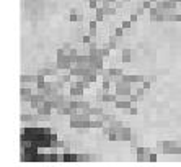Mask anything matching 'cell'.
<instances>
[{"mask_svg":"<svg viewBox=\"0 0 181 167\" xmlns=\"http://www.w3.org/2000/svg\"><path fill=\"white\" fill-rule=\"evenodd\" d=\"M139 136H137V134H134V133H132V138L131 139H129V143H131V146H132V149H136V147H139Z\"/></svg>","mask_w":181,"mask_h":167,"instance_id":"cell-31","label":"cell"},{"mask_svg":"<svg viewBox=\"0 0 181 167\" xmlns=\"http://www.w3.org/2000/svg\"><path fill=\"white\" fill-rule=\"evenodd\" d=\"M41 120V115L38 113V115H29V113H21V121L23 123H31V125H34V123H38Z\"/></svg>","mask_w":181,"mask_h":167,"instance_id":"cell-11","label":"cell"},{"mask_svg":"<svg viewBox=\"0 0 181 167\" xmlns=\"http://www.w3.org/2000/svg\"><path fill=\"white\" fill-rule=\"evenodd\" d=\"M100 2H101V0H90V2H88V7L93 8V10H96V8L100 7Z\"/></svg>","mask_w":181,"mask_h":167,"instance_id":"cell-32","label":"cell"},{"mask_svg":"<svg viewBox=\"0 0 181 167\" xmlns=\"http://www.w3.org/2000/svg\"><path fill=\"white\" fill-rule=\"evenodd\" d=\"M82 43L90 44V43H92V34H83V36H82Z\"/></svg>","mask_w":181,"mask_h":167,"instance_id":"cell-37","label":"cell"},{"mask_svg":"<svg viewBox=\"0 0 181 167\" xmlns=\"http://www.w3.org/2000/svg\"><path fill=\"white\" fill-rule=\"evenodd\" d=\"M129 100H131L132 103H137V102L140 100V97L137 95V94H131V95H129Z\"/></svg>","mask_w":181,"mask_h":167,"instance_id":"cell-41","label":"cell"},{"mask_svg":"<svg viewBox=\"0 0 181 167\" xmlns=\"http://www.w3.org/2000/svg\"><path fill=\"white\" fill-rule=\"evenodd\" d=\"M149 16L152 21H165V12H160L157 7H152L149 10Z\"/></svg>","mask_w":181,"mask_h":167,"instance_id":"cell-6","label":"cell"},{"mask_svg":"<svg viewBox=\"0 0 181 167\" xmlns=\"http://www.w3.org/2000/svg\"><path fill=\"white\" fill-rule=\"evenodd\" d=\"M92 161V156L88 154H79V162H90Z\"/></svg>","mask_w":181,"mask_h":167,"instance_id":"cell-33","label":"cell"},{"mask_svg":"<svg viewBox=\"0 0 181 167\" xmlns=\"http://www.w3.org/2000/svg\"><path fill=\"white\" fill-rule=\"evenodd\" d=\"M109 71H111V76H113V84L121 82L124 79V76H126V74L121 71V69H109Z\"/></svg>","mask_w":181,"mask_h":167,"instance_id":"cell-15","label":"cell"},{"mask_svg":"<svg viewBox=\"0 0 181 167\" xmlns=\"http://www.w3.org/2000/svg\"><path fill=\"white\" fill-rule=\"evenodd\" d=\"M131 58H132V51L124 48V49L121 51V61H122V62H131Z\"/></svg>","mask_w":181,"mask_h":167,"instance_id":"cell-19","label":"cell"},{"mask_svg":"<svg viewBox=\"0 0 181 167\" xmlns=\"http://www.w3.org/2000/svg\"><path fill=\"white\" fill-rule=\"evenodd\" d=\"M157 161H158V156L152 151V154H150V157H149V162H157Z\"/></svg>","mask_w":181,"mask_h":167,"instance_id":"cell-47","label":"cell"},{"mask_svg":"<svg viewBox=\"0 0 181 167\" xmlns=\"http://www.w3.org/2000/svg\"><path fill=\"white\" fill-rule=\"evenodd\" d=\"M52 110L54 108H52V105H51V102H49V100H46L44 103H41L39 107L36 108V112L39 113V115L44 116V115H51V112H52Z\"/></svg>","mask_w":181,"mask_h":167,"instance_id":"cell-10","label":"cell"},{"mask_svg":"<svg viewBox=\"0 0 181 167\" xmlns=\"http://www.w3.org/2000/svg\"><path fill=\"white\" fill-rule=\"evenodd\" d=\"M150 85H152V82H150V80H149V79H147V77H145V80H144V82H142V87H144V89H145V90H147V89H150Z\"/></svg>","mask_w":181,"mask_h":167,"instance_id":"cell-44","label":"cell"},{"mask_svg":"<svg viewBox=\"0 0 181 167\" xmlns=\"http://www.w3.org/2000/svg\"><path fill=\"white\" fill-rule=\"evenodd\" d=\"M136 94L140 97V100H142V97H144V94H145V89L144 87H139V89H136Z\"/></svg>","mask_w":181,"mask_h":167,"instance_id":"cell-45","label":"cell"},{"mask_svg":"<svg viewBox=\"0 0 181 167\" xmlns=\"http://www.w3.org/2000/svg\"><path fill=\"white\" fill-rule=\"evenodd\" d=\"M111 85H113V82H111V80H103V87H101V89L106 90V92H109Z\"/></svg>","mask_w":181,"mask_h":167,"instance_id":"cell-35","label":"cell"},{"mask_svg":"<svg viewBox=\"0 0 181 167\" xmlns=\"http://www.w3.org/2000/svg\"><path fill=\"white\" fill-rule=\"evenodd\" d=\"M153 149H149V147H136V161L137 162H149V157L152 154Z\"/></svg>","mask_w":181,"mask_h":167,"instance_id":"cell-3","label":"cell"},{"mask_svg":"<svg viewBox=\"0 0 181 167\" xmlns=\"http://www.w3.org/2000/svg\"><path fill=\"white\" fill-rule=\"evenodd\" d=\"M157 149L163 154H181V146L176 141H158Z\"/></svg>","mask_w":181,"mask_h":167,"instance_id":"cell-1","label":"cell"},{"mask_svg":"<svg viewBox=\"0 0 181 167\" xmlns=\"http://www.w3.org/2000/svg\"><path fill=\"white\" fill-rule=\"evenodd\" d=\"M114 34H116V36H118V38H122V34H124V28H122V26H119V28H116Z\"/></svg>","mask_w":181,"mask_h":167,"instance_id":"cell-43","label":"cell"},{"mask_svg":"<svg viewBox=\"0 0 181 167\" xmlns=\"http://www.w3.org/2000/svg\"><path fill=\"white\" fill-rule=\"evenodd\" d=\"M33 95H34V94H33V90H31V89H28L26 84H21V87H20V97H21V102H29Z\"/></svg>","mask_w":181,"mask_h":167,"instance_id":"cell-9","label":"cell"},{"mask_svg":"<svg viewBox=\"0 0 181 167\" xmlns=\"http://www.w3.org/2000/svg\"><path fill=\"white\" fill-rule=\"evenodd\" d=\"M64 162H79V154H74V152H69V151H64Z\"/></svg>","mask_w":181,"mask_h":167,"instance_id":"cell-18","label":"cell"},{"mask_svg":"<svg viewBox=\"0 0 181 167\" xmlns=\"http://www.w3.org/2000/svg\"><path fill=\"white\" fill-rule=\"evenodd\" d=\"M129 20L132 21V23H137V20H139V15L134 12V13H131V16H129Z\"/></svg>","mask_w":181,"mask_h":167,"instance_id":"cell-46","label":"cell"},{"mask_svg":"<svg viewBox=\"0 0 181 167\" xmlns=\"http://www.w3.org/2000/svg\"><path fill=\"white\" fill-rule=\"evenodd\" d=\"M129 113H131V115H137V113H139V110H137V103H132V105H131Z\"/></svg>","mask_w":181,"mask_h":167,"instance_id":"cell-38","label":"cell"},{"mask_svg":"<svg viewBox=\"0 0 181 167\" xmlns=\"http://www.w3.org/2000/svg\"><path fill=\"white\" fill-rule=\"evenodd\" d=\"M44 77L46 76H42V74H38V82H36V87H38V90H44V87H46V80H44Z\"/></svg>","mask_w":181,"mask_h":167,"instance_id":"cell-24","label":"cell"},{"mask_svg":"<svg viewBox=\"0 0 181 167\" xmlns=\"http://www.w3.org/2000/svg\"><path fill=\"white\" fill-rule=\"evenodd\" d=\"M124 80L131 82V84H140L145 80L144 76H124Z\"/></svg>","mask_w":181,"mask_h":167,"instance_id":"cell-20","label":"cell"},{"mask_svg":"<svg viewBox=\"0 0 181 167\" xmlns=\"http://www.w3.org/2000/svg\"><path fill=\"white\" fill-rule=\"evenodd\" d=\"M116 87V94H118L119 98H129V95L132 94V84L127 82V80H121L118 84H114Z\"/></svg>","mask_w":181,"mask_h":167,"instance_id":"cell-2","label":"cell"},{"mask_svg":"<svg viewBox=\"0 0 181 167\" xmlns=\"http://www.w3.org/2000/svg\"><path fill=\"white\" fill-rule=\"evenodd\" d=\"M103 56L101 54H90V67L93 69V71L100 72L103 69Z\"/></svg>","mask_w":181,"mask_h":167,"instance_id":"cell-4","label":"cell"},{"mask_svg":"<svg viewBox=\"0 0 181 167\" xmlns=\"http://www.w3.org/2000/svg\"><path fill=\"white\" fill-rule=\"evenodd\" d=\"M114 105H116V108H118V110H127V108H131L132 102L129 98H119V97H118V100L114 102Z\"/></svg>","mask_w":181,"mask_h":167,"instance_id":"cell-12","label":"cell"},{"mask_svg":"<svg viewBox=\"0 0 181 167\" xmlns=\"http://www.w3.org/2000/svg\"><path fill=\"white\" fill-rule=\"evenodd\" d=\"M132 138V130L129 126H122L118 131V141H129Z\"/></svg>","mask_w":181,"mask_h":167,"instance_id":"cell-8","label":"cell"},{"mask_svg":"<svg viewBox=\"0 0 181 167\" xmlns=\"http://www.w3.org/2000/svg\"><path fill=\"white\" fill-rule=\"evenodd\" d=\"M121 26H122L124 30H129L132 26V21L131 20H122V25H121Z\"/></svg>","mask_w":181,"mask_h":167,"instance_id":"cell-42","label":"cell"},{"mask_svg":"<svg viewBox=\"0 0 181 167\" xmlns=\"http://www.w3.org/2000/svg\"><path fill=\"white\" fill-rule=\"evenodd\" d=\"M72 77H74V76H72L70 72H69V74H64V76H57V79H59L62 84H72Z\"/></svg>","mask_w":181,"mask_h":167,"instance_id":"cell-28","label":"cell"},{"mask_svg":"<svg viewBox=\"0 0 181 167\" xmlns=\"http://www.w3.org/2000/svg\"><path fill=\"white\" fill-rule=\"evenodd\" d=\"M175 21H181V13H176V18H175Z\"/></svg>","mask_w":181,"mask_h":167,"instance_id":"cell-50","label":"cell"},{"mask_svg":"<svg viewBox=\"0 0 181 167\" xmlns=\"http://www.w3.org/2000/svg\"><path fill=\"white\" fill-rule=\"evenodd\" d=\"M21 84H36L38 82V74H23L20 77Z\"/></svg>","mask_w":181,"mask_h":167,"instance_id":"cell-13","label":"cell"},{"mask_svg":"<svg viewBox=\"0 0 181 167\" xmlns=\"http://www.w3.org/2000/svg\"><path fill=\"white\" fill-rule=\"evenodd\" d=\"M70 128L74 130H88L90 128V120H70Z\"/></svg>","mask_w":181,"mask_h":167,"instance_id":"cell-7","label":"cell"},{"mask_svg":"<svg viewBox=\"0 0 181 167\" xmlns=\"http://www.w3.org/2000/svg\"><path fill=\"white\" fill-rule=\"evenodd\" d=\"M38 74H42V76H59L57 74V67L52 69V67H41Z\"/></svg>","mask_w":181,"mask_h":167,"instance_id":"cell-21","label":"cell"},{"mask_svg":"<svg viewBox=\"0 0 181 167\" xmlns=\"http://www.w3.org/2000/svg\"><path fill=\"white\" fill-rule=\"evenodd\" d=\"M116 100H118V94H109V92H106V90H105L101 102H105V103H114Z\"/></svg>","mask_w":181,"mask_h":167,"instance_id":"cell-17","label":"cell"},{"mask_svg":"<svg viewBox=\"0 0 181 167\" xmlns=\"http://www.w3.org/2000/svg\"><path fill=\"white\" fill-rule=\"evenodd\" d=\"M134 12H136V13H137V15H139V16H140V15H142V13H144V12H145V7H144V5H142V3H140V5H137V7H136V10H134Z\"/></svg>","mask_w":181,"mask_h":167,"instance_id":"cell-39","label":"cell"},{"mask_svg":"<svg viewBox=\"0 0 181 167\" xmlns=\"http://www.w3.org/2000/svg\"><path fill=\"white\" fill-rule=\"evenodd\" d=\"M96 23H98L96 20H92V21L88 23V26H90V34H92V38H96Z\"/></svg>","mask_w":181,"mask_h":167,"instance_id":"cell-30","label":"cell"},{"mask_svg":"<svg viewBox=\"0 0 181 167\" xmlns=\"http://www.w3.org/2000/svg\"><path fill=\"white\" fill-rule=\"evenodd\" d=\"M176 2H178V3H181V0H176Z\"/></svg>","mask_w":181,"mask_h":167,"instance_id":"cell-53","label":"cell"},{"mask_svg":"<svg viewBox=\"0 0 181 167\" xmlns=\"http://www.w3.org/2000/svg\"><path fill=\"white\" fill-rule=\"evenodd\" d=\"M106 138L109 139V141H118V133H114V131H109V133L106 134Z\"/></svg>","mask_w":181,"mask_h":167,"instance_id":"cell-34","label":"cell"},{"mask_svg":"<svg viewBox=\"0 0 181 167\" xmlns=\"http://www.w3.org/2000/svg\"><path fill=\"white\" fill-rule=\"evenodd\" d=\"M147 79H149V80L152 82V84H155V82H157V76H149Z\"/></svg>","mask_w":181,"mask_h":167,"instance_id":"cell-49","label":"cell"},{"mask_svg":"<svg viewBox=\"0 0 181 167\" xmlns=\"http://www.w3.org/2000/svg\"><path fill=\"white\" fill-rule=\"evenodd\" d=\"M83 2H85V3H88V2H90V0H83Z\"/></svg>","mask_w":181,"mask_h":167,"instance_id":"cell-52","label":"cell"},{"mask_svg":"<svg viewBox=\"0 0 181 167\" xmlns=\"http://www.w3.org/2000/svg\"><path fill=\"white\" fill-rule=\"evenodd\" d=\"M83 90L82 87L75 85V84H70V94H69V97H74V98H79V97L83 95Z\"/></svg>","mask_w":181,"mask_h":167,"instance_id":"cell-14","label":"cell"},{"mask_svg":"<svg viewBox=\"0 0 181 167\" xmlns=\"http://www.w3.org/2000/svg\"><path fill=\"white\" fill-rule=\"evenodd\" d=\"M109 52H111V48H101V56L103 58H108V56H109Z\"/></svg>","mask_w":181,"mask_h":167,"instance_id":"cell-40","label":"cell"},{"mask_svg":"<svg viewBox=\"0 0 181 167\" xmlns=\"http://www.w3.org/2000/svg\"><path fill=\"white\" fill-rule=\"evenodd\" d=\"M88 112H90V115H92V116H95V118H100V116L103 115V113H105V112H103V108H101V107H90V110H88Z\"/></svg>","mask_w":181,"mask_h":167,"instance_id":"cell-22","label":"cell"},{"mask_svg":"<svg viewBox=\"0 0 181 167\" xmlns=\"http://www.w3.org/2000/svg\"><path fill=\"white\" fill-rule=\"evenodd\" d=\"M122 121H119V120H114L113 123H111V125H109V131H114V133H118V131L121 130V128H122Z\"/></svg>","mask_w":181,"mask_h":167,"instance_id":"cell-25","label":"cell"},{"mask_svg":"<svg viewBox=\"0 0 181 167\" xmlns=\"http://www.w3.org/2000/svg\"><path fill=\"white\" fill-rule=\"evenodd\" d=\"M75 66H80V67H90V54L88 56H77V62Z\"/></svg>","mask_w":181,"mask_h":167,"instance_id":"cell-16","label":"cell"},{"mask_svg":"<svg viewBox=\"0 0 181 167\" xmlns=\"http://www.w3.org/2000/svg\"><path fill=\"white\" fill-rule=\"evenodd\" d=\"M95 12H96V15H95V20H96V21H103V20H105V18H103V16H105V10H103V5H100Z\"/></svg>","mask_w":181,"mask_h":167,"instance_id":"cell-27","label":"cell"},{"mask_svg":"<svg viewBox=\"0 0 181 167\" xmlns=\"http://www.w3.org/2000/svg\"><path fill=\"white\" fill-rule=\"evenodd\" d=\"M142 5H144L145 8H149V10H150V8H152V2H150V0H144V3H142Z\"/></svg>","mask_w":181,"mask_h":167,"instance_id":"cell-48","label":"cell"},{"mask_svg":"<svg viewBox=\"0 0 181 167\" xmlns=\"http://www.w3.org/2000/svg\"><path fill=\"white\" fill-rule=\"evenodd\" d=\"M106 46L111 48V49H116V48H118V36H116V34H111L109 39H108V43H106Z\"/></svg>","mask_w":181,"mask_h":167,"instance_id":"cell-23","label":"cell"},{"mask_svg":"<svg viewBox=\"0 0 181 167\" xmlns=\"http://www.w3.org/2000/svg\"><path fill=\"white\" fill-rule=\"evenodd\" d=\"M46 100H47V97H46V95H44V94H42V92L39 90L38 94H34V95L31 97V100H29V107H31L33 110H36V108L39 107L41 103H44Z\"/></svg>","mask_w":181,"mask_h":167,"instance_id":"cell-5","label":"cell"},{"mask_svg":"<svg viewBox=\"0 0 181 167\" xmlns=\"http://www.w3.org/2000/svg\"><path fill=\"white\" fill-rule=\"evenodd\" d=\"M103 121H105V125H111V123H113L116 118H114V115H111V113H103V115L100 116Z\"/></svg>","mask_w":181,"mask_h":167,"instance_id":"cell-26","label":"cell"},{"mask_svg":"<svg viewBox=\"0 0 181 167\" xmlns=\"http://www.w3.org/2000/svg\"><path fill=\"white\" fill-rule=\"evenodd\" d=\"M150 2H152V3H157V2H158V0H150Z\"/></svg>","mask_w":181,"mask_h":167,"instance_id":"cell-51","label":"cell"},{"mask_svg":"<svg viewBox=\"0 0 181 167\" xmlns=\"http://www.w3.org/2000/svg\"><path fill=\"white\" fill-rule=\"evenodd\" d=\"M67 20H69V21H79L80 16L77 15V13H70V15H67Z\"/></svg>","mask_w":181,"mask_h":167,"instance_id":"cell-36","label":"cell"},{"mask_svg":"<svg viewBox=\"0 0 181 167\" xmlns=\"http://www.w3.org/2000/svg\"><path fill=\"white\" fill-rule=\"evenodd\" d=\"M90 107H92V105H90L87 100H77V108L79 110H90Z\"/></svg>","mask_w":181,"mask_h":167,"instance_id":"cell-29","label":"cell"}]
</instances>
